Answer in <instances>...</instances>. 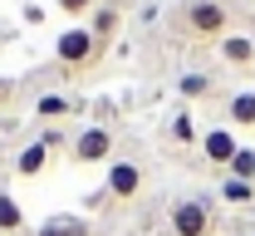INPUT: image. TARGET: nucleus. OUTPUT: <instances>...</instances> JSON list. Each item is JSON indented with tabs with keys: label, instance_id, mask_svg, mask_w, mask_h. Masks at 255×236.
<instances>
[{
	"label": "nucleus",
	"instance_id": "19",
	"mask_svg": "<svg viewBox=\"0 0 255 236\" xmlns=\"http://www.w3.org/2000/svg\"><path fill=\"white\" fill-rule=\"evenodd\" d=\"M54 5H59L69 20H79V15H94V10H98V0H54Z\"/></svg>",
	"mask_w": 255,
	"mask_h": 236
},
{
	"label": "nucleus",
	"instance_id": "11",
	"mask_svg": "<svg viewBox=\"0 0 255 236\" xmlns=\"http://www.w3.org/2000/svg\"><path fill=\"white\" fill-rule=\"evenodd\" d=\"M25 227H30V217H25L20 197L0 182V236H25Z\"/></svg>",
	"mask_w": 255,
	"mask_h": 236
},
{
	"label": "nucleus",
	"instance_id": "17",
	"mask_svg": "<svg viewBox=\"0 0 255 236\" xmlns=\"http://www.w3.org/2000/svg\"><path fill=\"white\" fill-rule=\"evenodd\" d=\"M226 177H241V182H255V153H251V148H241V153L231 158Z\"/></svg>",
	"mask_w": 255,
	"mask_h": 236
},
{
	"label": "nucleus",
	"instance_id": "13",
	"mask_svg": "<svg viewBox=\"0 0 255 236\" xmlns=\"http://www.w3.org/2000/svg\"><path fill=\"white\" fill-rule=\"evenodd\" d=\"M216 49H221V59L231 69H251L255 64V39H251V34H226Z\"/></svg>",
	"mask_w": 255,
	"mask_h": 236
},
{
	"label": "nucleus",
	"instance_id": "12",
	"mask_svg": "<svg viewBox=\"0 0 255 236\" xmlns=\"http://www.w3.org/2000/svg\"><path fill=\"white\" fill-rule=\"evenodd\" d=\"M118 25H123V10H118L113 0H108V5H98L94 15H89V34H94V39L103 44V49H108V39L118 34Z\"/></svg>",
	"mask_w": 255,
	"mask_h": 236
},
{
	"label": "nucleus",
	"instance_id": "8",
	"mask_svg": "<svg viewBox=\"0 0 255 236\" xmlns=\"http://www.w3.org/2000/svg\"><path fill=\"white\" fill-rule=\"evenodd\" d=\"M49 158H54V153H49V148H44V143H25V148H20V153H15V163H10V172H15V177H20V182H34V177H44V168H49Z\"/></svg>",
	"mask_w": 255,
	"mask_h": 236
},
{
	"label": "nucleus",
	"instance_id": "2",
	"mask_svg": "<svg viewBox=\"0 0 255 236\" xmlns=\"http://www.w3.org/2000/svg\"><path fill=\"white\" fill-rule=\"evenodd\" d=\"M142 187H147V168H142L137 158H113V163H108V177H103V187H98V197H94V207H128Z\"/></svg>",
	"mask_w": 255,
	"mask_h": 236
},
{
	"label": "nucleus",
	"instance_id": "15",
	"mask_svg": "<svg viewBox=\"0 0 255 236\" xmlns=\"http://www.w3.org/2000/svg\"><path fill=\"white\" fill-rule=\"evenodd\" d=\"M221 202H231V207H251V202H255V182L221 177Z\"/></svg>",
	"mask_w": 255,
	"mask_h": 236
},
{
	"label": "nucleus",
	"instance_id": "18",
	"mask_svg": "<svg viewBox=\"0 0 255 236\" xmlns=\"http://www.w3.org/2000/svg\"><path fill=\"white\" fill-rule=\"evenodd\" d=\"M34 143H44L49 153H59V148H69V143H74V133L59 123V128H39V133H34Z\"/></svg>",
	"mask_w": 255,
	"mask_h": 236
},
{
	"label": "nucleus",
	"instance_id": "6",
	"mask_svg": "<svg viewBox=\"0 0 255 236\" xmlns=\"http://www.w3.org/2000/svg\"><path fill=\"white\" fill-rule=\"evenodd\" d=\"M74 108H79L74 94H64V89H44V94L30 103V118L39 123V128H59V123H69Z\"/></svg>",
	"mask_w": 255,
	"mask_h": 236
},
{
	"label": "nucleus",
	"instance_id": "16",
	"mask_svg": "<svg viewBox=\"0 0 255 236\" xmlns=\"http://www.w3.org/2000/svg\"><path fill=\"white\" fill-rule=\"evenodd\" d=\"M211 89H216L211 74H182V79H177V94H182V99H206Z\"/></svg>",
	"mask_w": 255,
	"mask_h": 236
},
{
	"label": "nucleus",
	"instance_id": "1",
	"mask_svg": "<svg viewBox=\"0 0 255 236\" xmlns=\"http://www.w3.org/2000/svg\"><path fill=\"white\" fill-rule=\"evenodd\" d=\"M231 5L226 0H182L177 10H172V34L177 39H187V44H201V39H216L221 44L226 34H231Z\"/></svg>",
	"mask_w": 255,
	"mask_h": 236
},
{
	"label": "nucleus",
	"instance_id": "3",
	"mask_svg": "<svg viewBox=\"0 0 255 236\" xmlns=\"http://www.w3.org/2000/svg\"><path fill=\"white\" fill-rule=\"evenodd\" d=\"M54 59H59L64 74H84V69H94L103 59V44L89 34V25H74V30H64L54 39Z\"/></svg>",
	"mask_w": 255,
	"mask_h": 236
},
{
	"label": "nucleus",
	"instance_id": "14",
	"mask_svg": "<svg viewBox=\"0 0 255 236\" xmlns=\"http://www.w3.org/2000/svg\"><path fill=\"white\" fill-rule=\"evenodd\" d=\"M226 128H255V89H241L226 99Z\"/></svg>",
	"mask_w": 255,
	"mask_h": 236
},
{
	"label": "nucleus",
	"instance_id": "21",
	"mask_svg": "<svg viewBox=\"0 0 255 236\" xmlns=\"http://www.w3.org/2000/svg\"><path fill=\"white\" fill-rule=\"evenodd\" d=\"M241 236H255V227H251V232H241Z\"/></svg>",
	"mask_w": 255,
	"mask_h": 236
},
{
	"label": "nucleus",
	"instance_id": "10",
	"mask_svg": "<svg viewBox=\"0 0 255 236\" xmlns=\"http://www.w3.org/2000/svg\"><path fill=\"white\" fill-rule=\"evenodd\" d=\"M34 236H94V222L79 217V212H54V217L39 222V232H34Z\"/></svg>",
	"mask_w": 255,
	"mask_h": 236
},
{
	"label": "nucleus",
	"instance_id": "9",
	"mask_svg": "<svg viewBox=\"0 0 255 236\" xmlns=\"http://www.w3.org/2000/svg\"><path fill=\"white\" fill-rule=\"evenodd\" d=\"M162 138H167V148H191V143H201V128H196L191 108H177V113L162 123Z\"/></svg>",
	"mask_w": 255,
	"mask_h": 236
},
{
	"label": "nucleus",
	"instance_id": "7",
	"mask_svg": "<svg viewBox=\"0 0 255 236\" xmlns=\"http://www.w3.org/2000/svg\"><path fill=\"white\" fill-rule=\"evenodd\" d=\"M201 153H206V163H211V168H231V158L241 153V138H236V128H226V123L206 128V133H201Z\"/></svg>",
	"mask_w": 255,
	"mask_h": 236
},
{
	"label": "nucleus",
	"instance_id": "5",
	"mask_svg": "<svg viewBox=\"0 0 255 236\" xmlns=\"http://www.w3.org/2000/svg\"><path fill=\"white\" fill-rule=\"evenodd\" d=\"M113 148H118L113 128L94 123V128L74 133V143H69V163H74V168H94V163H113Z\"/></svg>",
	"mask_w": 255,
	"mask_h": 236
},
{
	"label": "nucleus",
	"instance_id": "20",
	"mask_svg": "<svg viewBox=\"0 0 255 236\" xmlns=\"http://www.w3.org/2000/svg\"><path fill=\"white\" fill-rule=\"evenodd\" d=\"M15 94H20V84H15V79H0V113L15 103Z\"/></svg>",
	"mask_w": 255,
	"mask_h": 236
},
{
	"label": "nucleus",
	"instance_id": "4",
	"mask_svg": "<svg viewBox=\"0 0 255 236\" xmlns=\"http://www.w3.org/2000/svg\"><path fill=\"white\" fill-rule=\"evenodd\" d=\"M211 227H216V207L196 192H187L167 207V232L172 236H211Z\"/></svg>",
	"mask_w": 255,
	"mask_h": 236
}]
</instances>
